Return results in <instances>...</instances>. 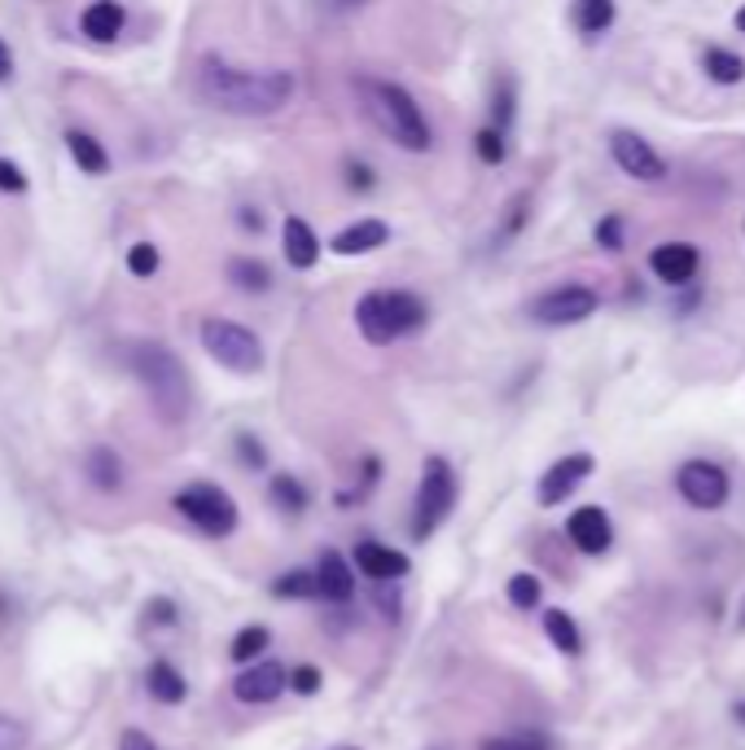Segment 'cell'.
Wrapping results in <instances>:
<instances>
[{"mask_svg":"<svg viewBox=\"0 0 745 750\" xmlns=\"http://www.w3.org/2000/svg\"><path fill=\"white\" fill-rule=\"evenodd\" d=\"M456 509V474L447 465V456H425L421 465V483H416V500H412V540H430L447 514Z\"/></svg>","mask_w":745,"mask_h":750,"instance_id":"cell-5","label":"cell"},{"mask_svg":"<svg viewBox=\"0 0 745 750\" xmlns=\"http://www.w3.org/2000/svg\"><path fill=\"white\" fill-rule=\"evenodd\" d=\"M88 478H92V487H101V492H119V487H123V461H119V452L92 448V452H88Z\"/></svg>","mask_w":745,"mask_h":750,"instance_id":"cell-24","label":"cell"},{"mask_svg":"<svg viewBox=\"0 0 745 750\" xmlns=\"http://www.w3.org/2000/svg\"><path fill=\"white\" fill-rule=\"evenodd\" d=\"M347 185H352V189H360V194H365V189H372V167H369V163H356V158H352V163H347Z\"/></svg>","mask_w":745,"mask_h":750,"instance_id":"cell-40","label":"cell"},{"mask_svg":"<svg viewBox=\"0 0 745 750\" xmlns=\"http://www.w3.org/2000/svg\"><path fill=\"white\" fill-rule=\"evenodd\" d=\"M430 321L425 304L412 290H369L356 304V326L372 348H390L403 334H416Z\"/></svg>","mask_w":745,"mask_h":750,"instance_id":"cell-4","label":"cell"},{"mask_svg":"<svg viewBox=\"0 0 745 750\" xmlns=\"http://www.w3.org/2000/svg\"><path fill=\"white\" fill-rule=\"evenodd\" d=\"M360 4H369V0H338V9H360Z\"/></svg>","mask_w":745,"mask_h":750,"instance_id":"cell-45","label":"cell"},{"mask_svg":"<svg viewBox=\"0 0 745 750\" xmlns=\"http://www.w3.org/2000/svg\"><path fill=\"white\" fill-rule=\"evenodd\" d=\"M540 593H544V584H540L535 575H526V571H518V575L509 580V602H513L518 610H535V606H540Z\"/></svg>","mask_w":745,"mask_h":750,"instance_id":"cell-31","label":"cell"},{"mask_svg":"<svg viewBox=\"0 0 745 750\" xmlns=\"http://www.w3.org/2000/svg\"><path fill=\"white\" fill-rule=\"evenodd\" d=\"M491 110H496V128H509V119H513V79L509 75H500V92L491 97Z\"/></svg>","mask_w":745,"mask_h":750,"instance_id":"cell-33","label":"cell"},{"mask_svg":"<svg viewBox=\"0 0 745 750\" xmlns=\"http://www.w3.org/2000/svg\"><path fill=\"white\" fill-rule=\"evenodd\" d=\"M386 238H390V229L381 220H356L352 229H343L334 238V251L338 255H369L377 246H386Z\"/></svg>","mask_w":745,"mask_h":750,"instance_id":"cell-18","label":"cell"},{"mask_svg":"<svg viewBox=\"0 0 745 750\" xmlns=\"http://www.w3.org/2000/svg\"><path fill=\"white\" fill-rule=\"evenodd\" d=\"M286 685H290V672H286L277 659H259V663H251V668L233 681V698L246 703V707H264V703L281 698Z\"/></svg>","mask_w":745,"mask_h":750,"instance_id":"cell-10","label":"cell"},{"mask_svg":"<svg viewBox=\"0 0 745 750\" xmlns=\"http://www.w3.org/2000/svg\"><path fill=\"white\" fill-rule=\"evenodd\" d=\"M733 22H737V31H742V35H745V4H742V9H737V18H733Z\"/></svg>","mask_w":745,"mask_h":750,"instance_id":"cell-46","label":"cell"},{"mask_svg":"<svg viewBox=\"0 0 745 750\" xmlns=\"http://www.w3.org/2000/svg\"><path fill=\"white\" fill-rule=\"evenodd\" d=\"M66 150H70V158H75L79 172H88V176H105V172H110V154L101 150L97 136H88V132H66Z\"/></svg>","mask_w":745,"mask_h":750,"instance_id":"cell-21","label":"cell"},{"mask_svg":"<svg viewBox=\"0 0 745 750\" xmlns=\"http://www.w3.org/2000/svg\"><path fill=\"white\" fill-rule=\"evenodd\" d=\"M0 750H26V725L0 712Z\"/></svg>","mask_w":745,"mask_h":750,"instance_id":"cell-34","label":"cell"},{"mask_svg":"<svg viewBox=\"0 0 745 750\" xmlns=\"http://www.w3.org/2000/svg\"><path fill=\"white\" fill-rule=\"evenodd\" d=\"M698 268H702V255L693 242H663L649 255V273L667 286H689L698 277Z\"/></svg>","mask_w":745,"mask_h":750,"instance_id":"cell-14","label":"cell"},{"mask_svg":"<svg viewBox=\"0 0 745 750\" xmlns=\"http://www.w3.org/2000/svg\"><path fill=\"white\" fill-rule=\"evenodd\" d=\"M338 750H356V747H338Z\"/></svg>","mask_w":745,"mask_h":750,"instance_id":"cell-47","label":"cell"},{"mask_svg":"<svg viewBox=\"0 0 745 750\" xmlns=\"http://www.w3.org/2000/svg\"><path fill=\"white\" fill-rule=\"evenodd\" d=\"M158 264H163V255H158V246H154V242H136V246L127 251V273H132V277H141V282H145V277H154V273H158Z\"/></svg>","mask_w":745,"mask_h":750,"instance_id":"cell-32","label":"cell"},{"mask_svg":"<svg viewBox=\"0 0 745 750\" xmlns=\"http://www.w3.org/2000/svg\"><path fill=\"white\" fill-rule=\"evenodd\" d=\"M290 690H294V694H303V698H312V694L321 690V672H316L312 663L294 668V672H290Z\"/></svg>","mask_w":745,"mask_h":750,"instance_id":"cell-37","label":"cell"},{"mask_svg":"<svg viewBox=\"0 0 745 750\" xmlns=\"http://www.w3.org/2000/svg\"><path fill=\"white\" fill-rule=\"evenodd\" d=\"M171 505H176L198 531H207V536H215V540H224V536L237 531V505H233V496H229L224 487H215V483H189V487L176 492Z\"/></svg>","mask_w":745,"mask_h":750,"instance_id":"cell-7","label":"cell"},{"mask_svg":"<svg viewBox=\"0 0 745 750\" xmlns=\"http://www.w3.org/2000/svg\"><path fill=\"white\" fill-rule=\"evenodd\" d=\"M268 496H273V505L281 509V514H290V518H299L303 509H308V487L294 478V474H277L273 483H268Z\"/></svg>","mask_w":745,"mask_h":750,"instance_id":"cell-26","label":"cell"},{"mask_svg":"<svg viewBox=\"0 0 745 750\" xmlns=\"http://www.w3.org/2000/svg\"><path fill=\"white\" fill-rule=\"evenodd\" d=\"M316 584H321V602H334V606H347L356 597V571L352 562L338 553V549H325L321 562H316Z\"/></svg>","mask_w":745,"mask_h":750,"instance_id":"cell-15","label":"cell"},{"mask_svg":"<svg viewBox=\"0 0 745 750\" xmlns=\"http://www.w3.org/2000/svg\"><path fill=\"white\" fill-rule=\"evenodd\" d=\"M356 92H360V106H365V114H369L381 136H390L408 154L430 150V123H425V114H421V106L412 101L408 88H399L390 79H360Z\"/></svg>","mask_w":745,"mask_h":750,"instance_id":"cell-2","label":"cell"},{"mask_svg":"<svg viewBox=\"0 0 745 750\" xmlns=\"http://www.w3.org/2000/svg\"><path fill=\"white\" fill-rule=\"evenodd\" d=\"M742 624H745V619H742Z\"/></svg>","mask_w":745,"mask_h":750,"instance_id":"cell-48","label":"cell"},{"mask_svg":"<svg viewBox=\"0 0 745 750\" xmlns=\"http://www.w3.org/2000/svg\"><path fill=\"white\" fill-rule=\"evenodd\" d=\"M119 750H158V742H154L149 734H141V729H123V738H119Z\"/></svg>","mask_w":745,"mask_h":750,"instance_id":"cell-41","label":"cell"},{"mask_svg":"<svg viewBox=\"0 0 745 750\" xmlns=\"http://www.w3.org/2000/svg\"><path fill=\"white\" fill-rule=\"evenodd\" d=\"M592 312H597V290H588V286H553V290H544V295L531 304V317H535L540 326H553V330L579 326V321H588Z\"/></svg>","mask_w":745,"mask_h":750,"instance_id":"cell-9","label":"cell"},{"mask_svg":"<svg viewBox=\"0 0 745 750\" xmlns=\"http://www.w3.org/2000/svg\"><path fill=\"white\" fill-rule=\"evenodd\" d=\"M198 334H202V348L215 365H224L233 374H259L264 370V343L255 330L224 321V317H207Z\"/></svg>","mask_w":745,"mask_h":750,"instance_id":"cell-6","label":"cell"},{"mask_svg":"<svg viewBox=\"0 0 745 750\" xmlns=\"http://www.w3.org/2000/svg\"><path fill=\"white\" fill-rule=\"evenodd\" d=\"M237 452H242V465H251V470L268 465V452H264V443L255 434H237Z\"/></svg>","mask_w":745,"mask_h":750,"instance_id":"cell-36","label":"cell"},{"mask_svg":"<svg viewBox=\"0 0 745 750\" xmlns=\"http://www.w3.org/2000/svg\"><path fill=\"white\" fill-rule=\"evenodd\" d=\"M277 597H321V584H316V571H290L273 584Z\"/></svg>","mask_w":745,"mask_h":750,"instance_id":"cell-30","label":"cell"},{"mask_svg":"<svg viewBox=\"0 0 745 750\" xmlns=\"http://www.w3.org/2000/svg\"><path fill=\"white\" fill-rule=\"evenodd\" d=\"M474 150H478V158L487 163V167H500L504 163V154H509V145H504V128H482L478 136H474Z\"/></svg>","mask_w":745,"mask_h":750,"instance_id":"cell-29","label":"cell"},{"mask_svg":"<svg viewBox=\"0 0 745 750\" xmlns=\"http://www.w3.org/2000/svg\"><path fill=\"white\" fill-rule=\"evenodd\" d=\"M268 646H273V632H268L264 624H251V628H242V632L233 637V650H229V654H233V663H255Z\"/></svg>","mask_w":745,"mask_h":750,"instance_id":"cell-28","label":"cell"},{"mask_svg":"<svg viewBox=\"0 0 745 750\" xmlns=\"http://www.w3.org/2000/svg\"><path fill=\"white\" fill-rule=\"evenodd\" d=\"M281 246H286V264L299 268V273L316 268V260H321V238L312 233V224H308L303 216H286V224H281Z\"/></svg>","mask_w":745,"mask_h":750,"instance_id":"cell-17","label":"cell"},{"mask_svg":"<svg viewBox=\"0 0 745 750\" xmlns=\"http://www.w3.org/2000/svg\"><path fill=\"white\" fill-rule=\"evenodd\" d=\"M356 571L365 575V580H377V584H386V580H403L408 571H412V562L399 553V549H390V544H377V540H360L356 544Z\"/></svg>","mask_w":745,"mask_h":750,"instance_id":"cell-16","label":"cell"},{"mask_svg":"<svg viewBox=\"0 0 745 750\" xmlns=\"http://www.w3.org/2000/svg\"><path fill=\"white\" fill-rule=\"evenodd\" d=\"M13 79V53L4 48V40H0V84H9Z\"/></svg>","mask_w":745,"mask_h":750,"instance_id":"cell-43","label":"cell"},{"mask_svg":"<svg viewBox=\"0 0 745 750\" xmlns=\"http://www.w3.org/2000/svg\"><path fill=\"white\" fill-rule=\"evenodd\" d=\"M127 365H132V374L141 377V386L149 390V399H154V408H158L163 421L176 426V421L189 417L193 390H189V374H185V365L176 361L171 348H163V343H136L127 352Z\"/></svg>","mask_w":745,"mask_h":750,"instance_id":"cell-3","label":"cell"},{"mask_svg":"<svg viewBox=\"0 0 745 750\" xmlns=\"http://www.w3.org/2000/svg\"><path fill=\"white\" fill-rule=\"evenodd\" d=\"M294 70H246V66H229L224 57H202L198 62V97L220 110V114H237V119H268L281 114L294 101Z\"/></svg>","mask_w":745,"mask_h":750,"instance_id":"cell-1","label":"cell"},{"mask_svg":"<svg viewBox=\"0 0 745 750\" xmlns=\"http://www.w3.org/2000/svg\"><path fill=\"white\" fill-rule=\"evenodd\" d=\"M478 750H553L544 738H482Z\"/></svg>","mask_w":745,"mask_h":750,"instance_id":"cell-35","label":"cell"},{"mask_svg":"<svg viewBox=\"0 0 745 750\" xmlns=\"http://www.w3.org/2000/svg\"><path fill=\"white\" fill-rule=\"evenodd\" d=\"M566 536H570V544H575L579 553H588V558H597V553H605V549L614 544V527H610V514H605L601 505L575 509V514L566 518Z\"/></svg>","mask_w":745,"mask_h":750,"instance_id":"cell-13","label":"cell"},{"mask_svg":"<svg viewBox=\"0 0 745 750\" xmlns=\"http://www.w3.org/2000/svg\"><path fill=\"white\" fill-rule=\"evenodd\" d=\"M79 31L88 40H114L123 31V4L119 0H92L79 18Z\"/></svg>","mask_w":745,"mask_h":750,"instance_id":"cell-19","label":"cell"},{"mask_svg":"<svg viewBox=\"0 0 745 750\" xmlns=\"http://www.w3.org/2000/svg\"><path fill=\"white\" fill-rule=\"evenodd\" d=\"M242 224H246V229H264V220H259L255 211H242Z\"/></svg>","mask_w":745,"mask_h":750,"instance_id":"cell-44","label":"cell"},{"mask_svg":"<svg viewBox=\"0 0 745 750\" xmlns=\"http://www.w3.org/2000/svg\"><path fill=\"white\" fill-rule=\"evenodd\" d=\"M610 154H614V163L627 172V176H636V180H663L667 176V163H663V154L645 141V136H636V132H614L610 136Z\"/></svg>","mask_w":745,"mask_h":750,"instance_id":"cell-11","label":"cell"},{"mask_svg":"<svg viewBox=\"0 0 745 750\" xmlns=\"http://www.w3.org/2000/svg\"><path fill=\"white\" fill-rule=\"evenodd\" d=\"M544 632H548V641L561 650V654H583V632H579V624L566 615V610H544Z\"/></svg>","mask_w":745,"mask_h":750,"instance_id":"cell-23","label":"cell"},{"mask_svg":"<svg viewBox=\"0 0 745 750\" xmlns=\"http://www.w3.org/2000/svg\"><path fill=\"white\" fill-rule=\"evenodd\" d=\"M597 242H601L605 251H623V220H619V216H605V220L597 224Z\"/></svg>","mask_w":745,"mask_h":750,"instance_id":"cell-38","label":"cell"},{"mask_svg":"<svg viewBox=\"0 0 745 750\" xmlns=\"http://www.w3.org/2000/svg\"><path fill=\"white\" fill-rule=\"evenodd\" d=\"M702 66H707V75L715 84H742L745 79V62L737 53H729V48H707L702 53Z\"/></svg>","mask_w":745,"mask_h":750,"instance_id":"cell-27","label":"cell"},{"mask_svg":"<svg viewBox=\"0 0 745 750\" xmlns=\"http://www.w3.org/2000/svg\"><path fill=\"white\" fill-rule=\"evenodd\" d=\"M0 189L4 194H22L26 189V172L18 163H9V158H0Z\"/></svg>","mask_w":745,"mask_h":750,"instance_id":"cell-39","label":"cell"},{"mask_svg":"<svg viewBox=\"0 0 745 750\" xmlns=\"http://www.w3.org/2000/svg\"><path fill=\"white\" fill-rule=\"evenodd\" d=\"M588 474H592V456H588V452H570V456L553 461V465L544 470V478H540V505H544V509L561 505Z\"/></svg>","mask_w":745,"mask_h":750,"instance_id":"cell-12","label":"cell"},{"mask_svg":"<svg viewBox=\"0 0 745 750\" xmlns=\"http://www.w3.org/2000/svg\"><path fill=\"white\" fill-rule=\"evenodd\" d=\"M149 619H154V624H167V628H171V624H176V606L158 597V602H149Z\"/></svg>","mask_w":745,"mask_h":750,"instance_id":"cell-42","label":"cell"},{"mask_svg":"<svg viewBox=\"0 0 745 750\" xmlns=\"http://www.w3.org/2000/svg\"><path fill=\"white\" fill-rule=\"evenodd\" d=\"M575 26H579L588 40L605 35V31L614 26V0H575Z\"/></svg>","mask_w":745,"mask_h":750,"instance_id":"cell-25","label":"cell"},{"mask_svg":"<svg viewBox=\"0 0 745 750\" xmlns=\"http://www.w3.org/2000/svg\"><path fill=\"white\" fill-rule=\"evenodd\" d=\"M229 282H233L242 295H264V290H273V268H268L264 260L237 255V260H229Z\"/></svg>","mask_w":745,"mask_h":750,"instance_id":"cell-22","label":"cell"},{"mask_svg":"<svg viewBox=\"0 0 745 750\" xmlns=\"http://www.w3.org/2000/svg\"><path fill=\"white\" fill-rule=\"evenodd\" d=\"M145 685H149V698H154V703H163V707H176V703H185V694H189L185 676H180V672H176L167 659L149 663V672H145Z\"/></svg>","mask_w":745,"mask_h":750,"instance_id":"cell-20","label":"cell"},{"mask_svg":"<svg viewBox=\"0 0 745 750\" xmlns=\"http://www.w3.org/2000/svg\"><path fill=\"white\" fill-rule=\"evenodd\" d=\"M676 492L685 496V505H693V509H702V514H715V509L729 505L733 483H729V470H724V465L698 456V461H685V465L676 470Z\"/></svg>","mask_w":745,"mask_h":750,"instance_id":"cell-8","label":"cell"}]
</instances>
